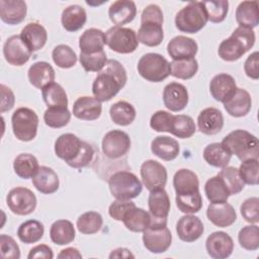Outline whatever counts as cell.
I'll return each instance as SVG.
<instances>
[{
    "label": "cell",
    "instance_id": "obj_1",
    "mask_svg": "<svg viewBox=\"0 0 259 259\" xmlns=\"http://www.w3.org/2000/svg\"><path fill=\"white\" fill-rule=\"evenodd\" d=\"M127 81L124 67L116 60H107L104 68L97 74L92 84V93L100 102L109 101Z\"/></svg>",
    "mask_w": 259,
    "mask_h": 259
},
{
    "label": "cell",
    "instance_id": "obj_2",
    "mask_svg": "<svg viewBox=\"0 0 259 259\" xmlns=\"http://www.w3.org/2000/svg\"><path fill=\"white\" fill-rule=\"evenodd\" d=\"M163 12L156 4L148 5L141 15V26L138 30L139 42L147 47H157L164 38Z\"/></svg>",
    "mask_w": 259,
    "mask_h": 259
},
{
    "label": "cell",
    "instance_id": "obj_3",
    "mask_svg": "<svg viewBox=\"0 0 259 259\" xmlns=\"http://www.w3.org/2000/svg\"><path fill=\"white\" fill-rule=\"evenodd\" d=\"M255 32L253 29L238 26L230 37L224 39L218 49L219 57L226 62H235L247 53L255 44Z\"/></svg>",
    "mask_w": 259,
    "mask_h": 259
},
{
    "label": "cell",
    "instance_id": "obj_4",
    "mask_svg": "<svg viewBox=\"0 0 259 259\" xmlns=\"http://www.w3.org/2000/svg\"><path fill=\"white\" fill-rule=\"evenodd\" d=\"M221 144L231 155H235L241 161L258 159V139L248 131L235 130L227 135Z\"/></svg>",
    "mask_w": 259,
    "mask_h": 259
},
{
    "label": "cell",
    "instance_id": "obj_5",
    "mask_svg": "<svg viewBox=\"0 0 259 259\" xmlns=\"http://www.w3.org/2000/svg\"><path fill=\"white\" fill-rule=\"evenodd\" d=\"M207 21V14L203 3L199 1L189 2L175 16L176 27L186 33L198 32L205 26Z\"/></svg>",
    "mask_w": 259,
    "mask_h": 259
},
{
    "label": "cell",
    "instance_id": "obj_6",
    "mask_svg": "<svg viewBox=\"0 0 259 259\" xmlns=\"http://www.w3.org/2000/svg\"><path fill=\"white\" fill-rule=\"evenodd\" d=\"M108 186L111 195L120 200L136 198L143 190L140 179L130 171H117L111 174L108 178Z\"/></svg>",
    "mask_w": 259,
    "mask_h": 259
},
{
    "label": "cell",
    "instance_id": "obj_7",
    "mask_svg": "<svg viewBox=\"0 0 259 259\" xmlns=\"http://www.w3.org/2000/svg\"><path fill=\"white\" fill-rule=\"evenodd\" d=\"M137 69L144 79L155 83L165 80L171 72L168 60L157 53H148L142 56Z\"/></svg>",
    "mask_w": 259,
    "mask_h": 259
},
{
    "label": "cell",
    "instance_id": "obj_8",
    "mask_svg": "<svg viewBox=\"0 0 259 259\" xmlns=\"http://www.w3.org/2000/svg\"><path fill=\"white\" fill-rule=\"evenodd\" d=\"M11 124L17 140L30 142L37 134L38 116L34 110L28 107H19L12 113Z\"/></svg>",
    "mask_w": 259,
    "mask_h": 259
},
{
    "label": "cell",
    "instance_id": "obj_9",
    "mask_svg": "<svg viewBox=\"0 0 259 259\" xmlns=\"http://www.w3.org/2000/svg\"><path fill=\"white\" fill-rule=\"evenodd\" d=\"M105 39L108 48L118 54L134 53L139 46L136 31L122 26L114 25L108 28L105 32Z\"/></svg>",
    "mask_w": 259,
    "mask_h": 259
},
{
    "label": "cell",
    "instance_id": "obj_10",
    "mask_svg": "<svg viewBox=\"0 0 259 259\" xmlns=\"http://www.w3.org/2000/svg\"><path fill=\"white\" fill-rule=\"evenodd\" d=\"M143 243L151 253L160 254L167 251L172 243V235L167 224L151 223L143 232Z\"/></svg>",
    "mask_w": 259,
    "mask_h": 259
},
{
    "label": "cell",
    "instance_id": "obj_11",
    "mask_svg": "<svg viewBox=\"0 0 259 259\" xmlns=\"http://www.w3.org/2000/svg\"><path fill=\"white\" fill-rule=\"evenodd\" d=\"M86 142L81 141L76 135L67 133L57 138L55 142V154L58 158L64 160L70 167L73 168L82 151L84 150Z\"/></svg>",
    "mask_w": 259,
    "mask_h": 259
},
{
    "label": "cell",
    "instance_id": "obj_12",
    "mask_svg": "<svg viewBox=\"0 0 259 259\" xmlns=\"http://www.w3.org/2000/svg\"><path fill=\"white\" fill-rule=\"evenodd\" d=\"M36 202L35 194L26 187H14L6 196L7 206L17 215H27L33 212Z\"/></svg>",
    "mask_w": 259,
    "mask_h": 259
},
{
    "label": "cell",
    "instance_id": "obj_13",
    "mask_svg": "<svg viewBox=\"0 0 259 259\" xmlns=\"http://www.w3.org/2000/svg\"><path fill=\"white\" fill-rule=\"evenodd\" d=\"M103 154L109 159H118L124 156L131 149L130 136L120 130L107 132L101 143Z\"/></svg>",
    "mask_w": 259,
    "mask_h": 259
},
{
    "label": "cell",
    "instance_id": "obj_14",
    "mask_svg": "<svg viewBox=\"0 0 259 259\" xmlns=\"http://www.w3.org/2000/svg\"><path fill=\"white\" fill-rule=\"evenodd\" d=\"M141 177L146 188L152 191L165 187L168 174L164 165L156 160L150 159L141 165Z\"/></svg>",
    "mask_w": 259,
    "mask_h": 259
},
{
    "label": "cell",
    "instance_id": "obj_15",
    "mask_svg": "<svg viewBox=\"0 0 259 259\" xmlns=\"http://www.w3.org/2000/svg\"><path fill=\"white\" fill-rule=\"evenodd\" d=\"M32 52L19 35H11L3 46V55L6 62L12 66H22L29 60Z\"/></svg>",
    "mask_w": 259,
    "mask_h": 259
},
{
    "label": "cell",
    "instance_id": "obj_16",
    "mask_svg": "<svg viewBox=\"0 0 259 259\" xmlns=\"http://www.w3.org/2000/svg\"><path fill=\"white\" fill-rule=\"evenodd\" d=\"M149 212L152 219L151 223L167 224V218L170 211V198L164 188L150 191L148 198Z\"/></svg>",
    "mask_w": 259,
    "mask_h": 259
},
{
    "label": "cell",
    "instance_id": "obj_17",
    "mask_svg": "<svg viewBox=\"0 0 259 259\" xmlns=\"http://www.w3.org/2000/svg\"><path fill=\"white\" fill-rule=\"evenodd\" d=\"M207 254L213 259H225L231 256L234 250L232 237L222 231L211 233L205 241Z\"/></svg>",
    "mask_w": 259,
    "mask_h": 259
},
{
    "label": "cell",
    "instance_id": "obj_18",
    "mask_svg": "<svg viewBox=\"0 0 259 259\" xmlns=\"http://www.w3.org/2000/svg\"><path fill=\"white\" fill-rule=\"evenodd\" d=\"M188 91L183 84L172 82L165 86L163 90L164 105L171 111L183 110L188 104Z\"/></svg>",
    "mask_w": 259,
    "mask_h": 259
},
{
    "label": "cell",
    "instance_id": "obj_19",
    "mask_svg": "<svg viewBox=\"0 0 259 259\" xmlns=\"http://www.w3.org/2000/svg\"><path fill=\"white\" fill-rule=\"evenodd\" d=\"M204 232L201 220L193 214H185L181 217L176 224V233L179 239L186 243L196 241Z\"/></svg>",
    "mask_w": 259,
    "mask_h": 259
},
{
    "label": "cell",
    "instance_id": "obj_20",
    "mask_svg": "<svg viewBox=\"0 0 259 259\" xmlns=\"http://www.w3.org/2000/svg\"><path fill=\"white\" fill-rule=\"evenodd\" d=\"M198 46L196 41L185 35H177L173 37L167 45L168 55L172 60L191 59L197 54Z\"/></svg>",
    "mask_w": 259,
    "mask_h": 259
},
{
    "label": "cell",
    "instance_id": "obj_21",
    "mask_svg": "<svg viewBox=\"0 0 259 259\" xmlns=\"http://www.w3.org/2000/svg\"><path fill=\"white\" fill-rule=\"evenodd\" d=\"M197 126L200 133L212 136L219 134L224 126L223 113L214 107L202 109L197 116Z\"/></svg>",
    "mask_w": 259,
    "mask_h": 259
},
{
    "label": "cell",
    "instance_id": "obj_22",
    "mask_svg": "<svg viewBox=\"0 0 259 259\" xmlns=\"http://www.w3.org/2000/svg\"><path fill=\"white\" fill-rule=\"evenodd\" d=\"M251 106V96L249 92L243 88H237L236 91L224 102L226 111L234 117H243L247 115Z\"/></svg>",
    "mask_w": 259,
    "mask_h": 259
},
{
    "label": "cell",
    "instance_id": "obj_23",
    "mask_svg": "<svg viewBox=\"0 0 259 259\" xmlns=\"http://www.w3.org/2000/svg\"><path fill=\"white\" fill-rule=\"evenodd\" d=\"M207 219L217 227L227 228L232 226L237 220V213L232 204L210 203L206 209Z\"/></svg>",
    "mask_w": 259,
    "mask_h": 259
},
{
    "label": "cell",
    "instance_id": "obj_24",
    "mask_svg": "<svg viewBox=\"0 0 259 259\" xmlns=\"http://www.w3.org/2000/svg\"><path fill=\"white\" fill-rule=\"evenodd\" d=\"M27 13L26 3L22 0H0V18L9 25L22 22Z\"/></svg>",
    "mask_w": 259,
    "mask_h": 259
},
{
    "label": "cell",
    "instance_id": "obj_25",
    "mask_svg": "<svg viewBox=\"0 0 259 259\" xmlns=\"http://www.w3.org/2000/svg\"><path fill=\"white\" fill-rule=\"evenodd\" d=\"M137 15V6L131 0H117L108 8V16L113 24L122 26L132 22Z\"/></svg>",
    "mask_w": 259,
    "mask_h": 259
},
{
    "label": "cell",
    "instance_id": "obj_26",
    "mask_svg": "<svg viewBox=\"0 0 259 259\" xmlns=\"http://www.w3.org/2000/svg\"><path fill=\"white\" fill-rule=\"evenodd\" d=\"M101 112V102L95 97L81 96L73 104V115L82 120H95Z\"/></svg>",
    "mask_w": 259,
    "mask_h": 259
},
{
    "label": "cell",
    "instance_id": "obj_27",
    "mask_svg": "<svg viewBox=\"0 0 259 259\" xmlns=\"http://www.w3.org/2000/svg\"><path fill=\"white\" fill-rule=\"evenodd\" d=\"M237 89L236 81L233 76L227 73L215 75L209 83V92L213 99L225 102Z\"/></svg>",
    "mask_w": 259,
    "mask_h": 259
},
{
    "label": "cell",
    "instance_id": "obj_28",
    "mask_svg": "<svg viewBox=\"0 0 259 259\" xmlns=\"http://www.w3.org/2000/svg\"><path fill=\"white\" fill-rule=\"evenodd\" d=\"M20 36L32 53L42 49L48 40V32L46 28L35 21L27 23L21 29Z\"/></svg>",
    "mask_w": 259,
    "mask_h": 259
},
{
    "label": "cell",
    "instance_id": "obj_29",
    "mask_svg": "<svg viewBox=\"0 0 259 259\" xmlns=\"http://www.w3.org/2000/svg\"><path fill=\"white\" fill-rule=\"evenodd\" d=\"M151 151L155 156L164 161H172L178 157L180 146L173 138L158 136L151 143Z\"/></svg>",
    "mask_w": 259,
    "mask_h": 259
},
{
    "label": "cell",
    "instance_id": "obj_30",
    "mask_svg": "<svg viewBox=\"0 0 259 259\" xmlns=\"http://www.w3.org/2000/svg\"><path fill=\"white\" fill-rule=\"evenodd\" d=\"M32 184L42 194L55 193L60 186L58 174L48 166H40L32 178Z\"/></svg>",
    "mask_w": 259,
    "mask_h": 259
},
{
    "label": "cell",
    "instance_id": "obj_31",
    "mask_svg": "<svg viewBox=\"0 0 259 259\" xmlns=\"http://www.w3.org/2000/svg\"><path fill=\"white\" fill-rule=\"evenodd\" d=\"M29 83L37 89H42L45 86L54 82L55 70L48 62L33 63L27 72Z\"/></svg>",
    "mask_w": 259,
    "mask_h": 259
},
{
    "label": "cell",
    "instance_id": "obj_32",
    "mask_svg": "<svg viewBox=\"0 0 259 259\" xmlns=\"http://www.w3.org/2000/svg\"><path fill=\"white\" fill-rule=\"evenodd\" d=\"M173 186L177 195L191 194L199 191V180L193 171L182 168L174 174Z\"/></svg>",
    "mask_w": 259,
    "mask_h": 259
},
{
    "label": "cell",
    "instance_id": "obj_33",
    "mask_svg": "<svg viewBox=\"0 0 259 259\" xmlns=\"http://www.w3.org/2000/svg\"><path fill=\"white\" fill-rule=\"evenodd\" d=\"M105 45V33L101 29L94 27L86 29L79 38L80 53L83 54H95L103 51Z\"/></svg>",
    "mask_w": 259,
    "mask_h": 259
},
{
    "label": "cell",
    "instance_id": "obj_34",
    "mask_svg": "<svg viewBox=\"0 0 259 259\" xmlns=\"http://www.w3.org/2000/svg\"><path fill=\"white\" fill-rule=\"evenodd\" d=\"M87 20L85 9L80 5H70L66 7L61 16L63 27L70 32H75L81 29Z\"/></svg>",
    "mask_w": 259,
    "mask_h": 259
},
{
    "label": "cell",
    "instance_id": "obj_35",
    "mask_svg": "<svg viewBox=\"0 0 259 259\" xmlns=\"http://www.w3.org/2000/svg\"><path fill=\"white\" fill-rule=\"evenodd\" d=\"M236 20L239 26L253 29L259 23V11L257 1H243L236 9Z\"/></svg>",
    "mask_w": 259,
    "mask_h": 259
},
{
    "label": "cell",
    "instance_id": "obj_36",
    "mask_svg": "<svg viewBox=\"0 0 259 259\" xmlns=\"http://www.w3.org/2000/svg\"><path fill=\"white\" fill-rule=\"evenodd\" d=\"M76 231L73 224L68 220H58L53 223L50 229V237L56 245H67L74 241Z\"/></svg>",
    "mask_w": 259,
    "mask_h": 259
},
{
    "label": "cell",
    "instance_id": "obj_37",
    "mask_svg": "<svg viewBox=\"0 0 259 259\" xmlns=\"http://www.w3.org/2000/svg\"><path fill=\"white\" fill-rule=\"evenodd\" d=\"M151 222L150 212L137 206L130 209L122 220L124 227L135 233H143L151 225Z\"/></svg>",
    "mask_w": 259,
    "mask_h": 259
},
{
    "label": "cell",
    "instance_id": "obj_38",
    "mask_svg": "<svg viewBox=\"0 0 259 259\" xmlns=\"http://www.w3.org/2000/svg\"><path fill=\"white\" fill-rule=\"evenodd\" d=\"M202 155L204 161L208 165L217 168H224L228 166L232 157V155L221 143L208 144L203 149Z\"/></svg>",
    "mask_w": 259,
    "mask_h": 259
},
{
    "label": "cell",
    "instance_id": "obj_39",
    "mask_svg": "<svg viewBox=\"0 0 259 259\" xmlns=\"http://www.w3.org/2000/svg\"><path fill=\"white\" fill-rule=\"evenodd\" d=\"M39 167L37 159L28 153L19 154L13 161L14 172L22 179L33 178Z\"/></svg>",
    "mask_w": 259,
    "mask_h": 259
},
{
    "label": "cell",
    "instance_id": "obj_40",
    "mask_svg": "<svg viewBox=\"0 0 259 259\" xmlns=\"http://www.w3.org/2000/svg\"><path fill=\"white\" fill-rule=\"evenodd\" d=\"M109 115L111 120L118 125H130L136 118V109L127 101L120 100L113 103L109 109Z\"/></svg>",
    "mask_w": 259,
    "mask_h": 259
},
{
    "label": "cell",
    "instance_id": "obj_41",
    "mask_svg": "<svg viewBox=\"0 0 259 259\" xmlns=\"http://www.w3.org/2000/svg\"><path fill=\"white\" fill-rule=\"evenodd\" d=\"M204 192L210 203L227 202L231 195L228 187L219 175L209 178L205 182Z\"/></svg>",
    "mask_w": 259,
    "mask_h": 259
},
{
    "label": "cell",
    "instance_id": "obj_42",
    "mask_svg": "<svg viewBox=\"0 0 259 259\" xmlns=\"http://www.w3.org/2000/svg\"><path fill=\"white\" fill-rule=\"evenodd\" d=\"M41 96L48 107H68V96L65 89L52 82L41 89Z\"/></svg>",
    "mask_w": 259,
    "mask_h": 259
},
{
    "label": "cell",
    "instance_id": "obj_43",
    "mask_svg": "<svg viewBox=\"0 0 259 259\" xmlns=\"http://www.w3.org/2000/svg\"><path fill=\"white\" fill-rule=\"evenodd\" d=\"M45 233L44 225L36 220H28L22 223L17 230L18 239L25 244L38 242Z\"/></svg>",
    "mask_w": 259,
    "mask_h": 259
},
{
    "label": "cell",
    "instance_id": "obj_44",
    "mask_svg": "<svg viewBox=\"0 0 259 259\" xmlns=\"http://www.w3.org/2000/svg\"><path fill=\"white\" fill-rule=\"evenodd\" d=\"M196 132V125L191 116L186 114L173 115L170 134L180 139L191 138Z\"/></svg>",
    "mask_w": 259,
    "mask_h": 259
},
{
    "label": "cell",
    "instance_id": "obj_45",
    "mask_svg": "<svg viewBox=\"0 0 259 259\" xmlns=\"http://www.w3.org/2000/svg\"><path fill=\"white\" fill-rule=\"evenodd\" d=\"M170 75L175 78L188 80L194 77L198 71V63L195 58L174 60L170 63Z\"/></svg>",
    "mask_w": 259,
    "mask_h": 259
},
{
    "label": "cell",
    "instance_id": "obj_46",
    "mask_svg": "<svg viewBox=\"0 0 259 259\" xmlns=\"http://www.w3.org/2000/svg\"><path fill=\"white\" fill-rule=\"evenodd\" d=\"M77 229L84 235H92L100 231L103 225V219L97 211H86L77 219Z\"/></svg>",
    "mask_w": 259,
    "mask_h": 259
},
{
    "label": "cell",
    "instance_id": "obj_47",
    "mask_svg": "<svg viewBox=\"0 0 259 259\" xmlns=\"http://www.w3.org/2000/svg\"><path fill=\"white\" fill-rule=\"evenodd\" d=\"M218 175L225 182L231 195L238 194L243 190L245 183L240 176L239 169H237L236 167L226 166L222 168V170L219 172Z\"/></svg>",
    "mask_w": 259,
    "mask_h": 259
},
{
    "label": "cell",
    "instance_id": "obj_48",
    "mask_svg": "<svg viewBox=\"0 0 259 259\" xmlns=\"http://www.w3.org/2000/svg\"><path fill=\"white\" fill-rule=\"evenodd\" d=\"M71 112L68 107H48L44 113L45 123L53 128H60L69 123Z\"/></svg>",
    "mask_w": 259,
    "mask_h": 259
},
{
    "label": "cell",
    "instance_id": "obj_49",
    "mask_svg": "<svg viewBox=\"0 0 259 259\" xmlns=\"http://www.w3.org/2000/svg\"><path fill=\"white\" fill-rule=\"evenodd\" d=\"M52 58L54 63L62 69H69L76 65L77 55L67 45H58L52 52Z\"/></svg>",
    "mask_w": 259,
    "mask_h": 259
},
{
    "label": "cell",
    "instance_id": "obj_50",
    "mask_svg": "<svg viewBox=\"0 0 259 259\" xmlns=\"http://www.w3.org/2000/svg\"><path fill=\"white\" fill-rule=\"evenodd\" d=\"M176 205L178 209L186 214H192L198 212L202 207V197L200 192H194L191 194L177 195L175 197Z\"/></svg>",
    "mask_w": 259,
    "mask_h": 259
},
{
    "label": "cell",
    "instance_id": "obj_51",
    "mask_svg": "<svg viewBox=\"0 0 259 259\" xmlns=\"http://www.w3.org/2000/svg\"><path fill=\"white\" fill-rule=\"evenodd\" d=\"M238 241L242 248L255 251L259 248V228L256 224L243 227L238 234Z\"/></svg>",
    "mask_w": 259,
    "mask_h": 259
},
{
    "label": "cell",
    "instance_id": "obj_52",
    "mask_svg": "<svg viewBox=\"0 0 259 259\" xmlns=\"http://www.w3.org/2000/svg\"><path fill=\"white\" fill-rule=\"evenodd\" d=\"M203 6L207 14V19L213 23H220L225 20L229 11V2L226 0L203 1Z\"/></svg>",
    "mask_w": 259,
    "mask_h": 259
},
{
    "label": "cell",
    "instance_id": "obj_53",
    "mask_svg": "<svg viewBox=\"0 0 259 259\" xmlns=\"http://www.w3.org/2000/svg\"><path fill=\"white\" fill-rule=\"evenodd\" d=\"M79 61L86 72H100L104 68L107 58L104 51L95 54L80 53Z\"/></svg>",
    "mask_w": 259,
    "mask_h": 259
},
{
    "label": "cell",
    "instance_id": "obj_54",
    "mask_svg": "<svg viewBox=\"0 0 259 259\" xmlns=\"http://www.w3.org/2000/svg\"><path fill=\"white\" fill-rule=\"evenodd\" d=\"M239 173L245 184L257 185L259 182V162L258 159H248L242 161Z\"/></svg>",
    "mask_w": 259,
    "mask_h": 259
},
{
    "label": "cell",
    "instance_id": "obj_55",
    "mask_svg": "<svg viewBox=\"0 0 259 259\" xmlns=\"http://www.w3.org/2000/svg\"><path fill=\"white\" fill-rule=\"evenodd\" d=\"M241 214L244 220L250 224H258L259 222V198L250 197L244 200L240 207Z\"/></svg>",
    "mask_w": 259,
    "mask_h": 259
},
{
    "label": "cell",
    "instance_id": "obj_56",
    "mask_svg": "<svg viewBox=\"0 0 259 259\" xmlns=\"http://www.w3.org/2000/svg\"><path fill=\"white\" fill-rule=\"evenodd\" d=\"M0 252L3 259H19L20 249L15 240L5 234L0 236Z\"/></svg>",
    "mask_w": 259,
    "mask_h": 259
},
{
    "label": "cell",
    "instance_id": "obj_57",
    "mask_svg": "<svg viewBox=\"0 0 259 259\" xmlns=\"http://www.w3.org/2000/svg\"><path fill=\"white\" fill-rule=\"evenodd\" d=\"M173 119V114L166 110H158L156 111L150 119V126L159 133L170 132L171 122Z\"/></svg>",
    "mask_w": 259,
    "mask_h": 259
},
{
    "label": "cell",
    "instance_id": "obj_58",
    "mask_svg": "<svg viewBox=\"0 0 259 259\" xmlns=\"http://www.w3.org/2000/svg\"><path fill=\"white\" fill-rule=\"evenodd\" d=\"M136 204L135 202L131 201V200H120V199H116L114 200L108 207V213L109 215L115 220V221H121L123 220V217L125 215V213L132 209L133 207H135Z\"/></svg>",
    "mask_w": 259,
    "mask_h": 259
},
{
    "label": "cell",
    "instance_id": "obj_59",
    "mask_svg": "<svg viewBox=\"0 0 259 259\" xmlns=\"http://www.w3.org/2000/svg\"><path fill=\"white\" fill-rule=\"evenodd\" d=\"M244 71L246 75L254 80L259 78V54L258 52L252 53L244 63Z\"/></svg>",
    "mask_w": 259,
    "mask_h": 259
},
{
    "label": "cell",
    "instance_id": "obj_60",
    "mask_svg": "<svg viewBox=\"0 0 259 259\" xmlns=\"http://www.w3.org/2000/svg\"><path fill=\"white\" fill-rule=\"evenodd\" d=\"M1 89V113L10 110L15 102V97L12 90L4 84L0 85Z\"/></svg>",
    "mask_w": 259,
    "mask_h": 259
},
{
    "label": "cell",
    "instance_id": "obj_61",
    "mask_svg": "<svg viewBox=\"0 0 259 259\" xmlns=\"http://www.w3.org/2000/svg\"><path fill=\"white\" fill-rule=\"evenodd\" d=\"M27 258L28 259H34V258L53 259L54 253L50 246H48L46 244H40V245H36L35 247H33L29 250Z\"/></svg>",
    "mask_w": 259,
    "mask_h": 259
},
{
    "label": "cell",
    "instance_id": "obj_62",
    "mask_svg": "<svg viewBox=\"0 0 259 259\" xmlns=\"http://www.w3.org/2000/svg\"><path fill=\"white\" fill-rule=\"evenodd\" d=\"M58 258L62 259V258H68V259H81L82 258V254L79 252L78 249L74 248V247H69L66 249L61 250V252L58 254Z\"/></svg>",
    "mask_w": 259,
    "mask_h": 259
},
{
    "label": "cell",
    "instance_id": "obj_63",
    "mask_svg": "<svg viewBox=\"0 0 259 259\" xmlns=\"http://www.w3.org/2000/svg\"><path fill=\"white\" fill-rule=\"evenodd\" d=\"M134 258L135 255L126 248H117L111 251L109 254V258Z\"/></svg>",
    "mask_w": 259,
    "mask_h": 259
}]
</instances>
